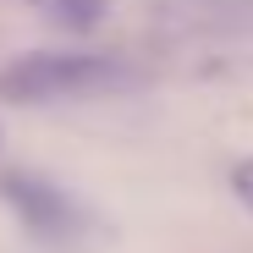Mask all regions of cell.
I'll use <instances>...</instances> for the list:
<instances>
[{
	"label": "cell",
	"instance_id": "6da1fadb",
	"mask_svg": "<svg viewBox=\"0 0 253 253\" xmlns=\"http://www.w3.org/2000/svg\"><path fill=\"white\" fill-rule=\"evenodd\" d=\"M121 66L110 55L94 50H44V55H28L17 66L0 72V94L22 99V105H44V99H77V94H94L105 83H116Z\"/></svg>",
	"mask_w": 253,
	"mask_h": 253
},
{
	"label": "cell",
	"instance_id": "7a4b0ae2",
	"mask_svg": "<svg viewBox=\"0 0 253 253\" xmlns=\"http://www.w3.org/2000/svg\"><path fill=\"white\" fill-rule=\"evenodd\" d=\"M0 198H6L17 215L39 231V237H50V242H66L77 237V209L61 187H50L44 176H28V171H11V176H0Z\"/></svg>",
	"mask_w": 253,
	"mask_h": 253
},
{
	"label": "cell",
	"instance_id": "3957f363",
	"mask_svg": "<svg viewBox=\"0 0 253 253\" xmlns=\"http://www.w3.org/2000/svg\"><path fill=\"white\" fill-rule=\"evenodd\" d=\"M39 17H50L61 28H94L105 17V0H28Z\"/></svg>",
	"mask_w": 253,
	"mask_h": 253
},
{
	"label": "cell",
	"instance_id": "277c9868",
	"mask_svg": "<svg viewBox=\"0 0 253 253\" xmlns=\"http://www.w3.org/2000/svg\"><path fill=\"white\" fill-rule=\"evenodd\" d=\"M231 193L253 209V160H237V171H231Z\"/></svg>",
	"mask_w": 253,
	"mask_h": 253
}]
</instances>
